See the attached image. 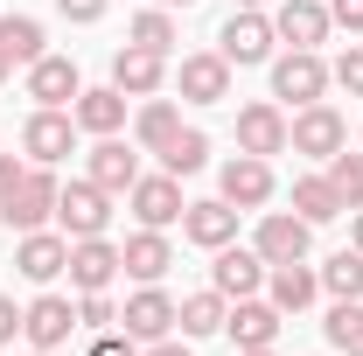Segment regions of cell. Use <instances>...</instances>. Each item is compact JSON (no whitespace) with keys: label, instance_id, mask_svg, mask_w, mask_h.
Instances as JSON below:
<instances>
[{"label":"cell","instance_id":"cb8c5ba5","mask_svg":"<svg viewBox=\"0 0 363 356\" xmlns=\"http://www.w3.org/2000/svg\"><path fill=\"white\" fill-rule=\"evenodd\" d=\"M272 28H279L294 49H321L335 21H328V7H321V0H286V7L272 14Z\"/></svg>","mask_w":363,"mask_h":356},{"label":"cell","instance_id":"c3c4849f","mask_svg":"<svg viewBox=\"0 0 363 356\" xmlns=\"http://www.w3.org/2000/svg\"><path fill=\"white\" fill-rule=\"evenodd\" d=\"M28 356H56V350H28Z\"/></svg>","mask_w":363,"mask_h":356},{"label":"cell","instance_id":"e0dca14e","mask_svg":"<svg viewBox=\"0 0 363 356\" xmlns=\"http://www.w3.org/2000/svg\"><path fill=\"white\" fill-rule=\"evenodd\" d=\"M224 203L230 210H266L272 203V161H259V154L224 161Z\"/></svg>","mask_w":363,"mask_h":356},{"label":"cell","instance_id":"603a6c76","mask_svg":"<svg viewBox=\"0 0 363 356\" xmlns=\"http://www.w3.org/2000/svg\"><path fill=\"white\" fill-rule=\"evenodd\" d=\"M119 321H126V335H133V343H161V335L175 328V301H168L161 287H140Z\"/></svg>","mask_w":363,"mask_h":356},{"label":"cell","instance_id":"5b68a950","mask_svg":"<svg viewBox=\"0 0 363 356\" xmlns=\"http://www.w3.org/2000/svg\"><path fill=\"white\" fill-rule=\"evenodd\" d=\"M63 272H70L77 294H105V287L126 272V259H119L112 238H70V266H63Z\"/></svg>","mask_w":363,"mask_h":356},{"label":"cell","instance_id":"8d00e7d4","mask_svg":"<svg viewBox=\"0 0 363 356\" xmlns=\"http://www.w3.org/2000/svg\"><path fill=\"white\" fill-rule=\"evenodd\" d=\"M328 21L350 28V35H363V0H328Z\"/></svg>","mask_w":363,"mask_h":356},{"label":"cell","instance_id":"ac0fdd59","mask_svg":"<svg viewBox=\"0 0 363 356\" xmlns=\"http://www.w3.org/2000/svg\"><path fill=\"white\" fill-rule=\"evenodd\" d=\"M210 287H217L224 301H252V294L266 287V259H259V252L224 245V252H217V266H210Z\"/></svg>","mask_w":363,"mask_h":356},{"label":"cell","instance_id":"f6af8a7d","mask_svg":"<svg viewBox=\"0 0 363 356\" xmlns=\"http://www.w3.org/2000/svg\"><path fill=\"white\" fill-rule=\"evenodd\" d=\"M154 7H196V0H154Z\"/></svg>","mask_w":363,"mask_h":356},{"label":"cell","instance_id":"7402d4cb","mask_svg":"<svg viewBox=\"0 0 363 356\" xmlns=\"http://www.w3.org/2000/svg\"><path fill=\"white\" fill-rule=\"evenodd\" d=\"M119 259H126V272H133L140 287H161V272L175 266V245H168L161 230H147V223H140L133 238L119 245Z\"/></svg>","mask_w":363,"mask_h":356},{"label":"cell","instance_id":"681fc988","mask_svg":"<svg viewBox=\"0 0 363 356\" xmlns=\"http://www.w3.org/2000/svg\"><path fill=\"white\" fill-rule=\"evenodd\" d=\"M342 356H363V350H342Z\"/></svg>","mask_w":363,"mask_h":356},{"label":"cell","instance_id":"8fae6325","mask_svg":"<svg viewBox=\"0 0 363 356\" xmlns=\"http://www.w3.org/2000/svg\"><path fill=\"white\" fill-rule=\"evenodd\" d=\"M308 230H315L308 217L272 210V217H259V245H252V252H259L266 266H294V259H308Z\"/></svg>","mask_w":363,"mask_h":356},{"label":"cell","instance_id":"9a60e30c","mask_svg":"<svg viewBox=\"0 0 363 356\" xmlns=\"http://www.w3.org/2000/svg\"><path fill=\"white\" fill-rule=\"evenodd\" d=\"M63 266H70V238H56V230H21V245H14V272H21V279L49 287Z\"/></svg>","mask_w":363,"mask_h":356},{"label":"cell","instance_id":"44dd1931","mask_svg":"<svg viewBox=\"0 0 363 356\" xmlns=\"http://www.w3.org/2000/svg\"><path fill=\"white\" fill-rule=\"evenodd\" d=\"M182 238L203 245V252H224L230 238H238V210H230L224 196H217V203H189V210H182Z\"/></svg>","mask_w":363,"mask_h":356},{"label":"cell","instance_id":"d4e9b609","mask_svg":"<svg viewBox=\"0 0 363 356\" xmlns=\"http://www.w3.org/2000/svg\"><path fill=\"white\" fill-rule=\"evenodd\" d=\"M266 287H272V308L279 314H301L321 294V272L308 266V259H294V266H266Z\"/></svg>","mask_w":363,"mask_h":356},{"label":"cell","instance_id":"f35d334b","mask_svg":"<svg viewBox=\"0 0 363 356\" xmlns=\"http://www.w3.org/2000/svg\"><path fill=\"white\" fill-rule=\"evenodd\" d=\"M56 7H63V21H98L112 0H56Z\"/></svg>","mask_w":363,"mask_h":356},{"label":"cell","instance_id":"5bb4252c","mask_svg":"<svg viewBox=\"0 0 363 356\" xmlns=\"http://www.w3.org/2000/svg\"><path fill=\"white\" fill-rule=\"evenodd\" d=\"M84 175L98 182L105 196H126V189H133V182H140V154H133V147H126V140H119V133H105V140H98V147H91Z\"/></svg>","mask_w":363,"mask_h":356},{"label":"cell","instance_id":"f546056e","mask_svg":"<svg viewBox=\"0 0 363 356\" xmlns=\"http://www.w3.org/2000/svg\"><path fill=\"white\" fill-rule=\"evenodd\" d=\"M203 161H210V133H196V126H182V133L161 147V168H168V175H196Z\"/></svg>","mask_w":363,"mask_h":356},{"label":"cell","instance_id":"277c9868","mask_svg":"<svg viewBox=\"0 0 363 356\" xmlns=\"http://www.w3.org/2000/svg\"><path fill=\"white\" fill-rule=\"evenodd\" d=\"M335 84L328 77V63H321L315 49H286L279 63H272V98H294V105H321V91Z\"/></svg>","mask_w":363,"mask_h":356},{"label":"cell","instance_id":"bcb514c9","mask_svg":"<svg viewBox=\"0 0 363 356\" xmlns=\"http://www.w3.org/2000/svg\"><path fill=\"white\" fill-rule=\"evenodd\" d=\"M238 356H272V350H238Z\"/></svg>","mask_w":363,"mask_h":356},{"label":"cell","instance_id":"4316f807","mask_svg":"<svg viewBox=\"0 0 363 356\" xmlns=\"http://www.w3.org/2000/svg\"><path fill=\"white\" fill-rule=\"evenodd\" d=\"M224 314H230V301L210 287V294H189V301H175V321H182V335H217L224 328Z\"/></svg>","mask_w":363,"mask_h":356},{"label":"cell","instance_id":"2e32d148","mask_svg":"<svg viewBox=\"0 0 363 356\" xmlns=\"http://www.w3.org/2000/svg\"><path fill=\"white\" fill-rule=\"evenodd\" d=\"M112 84L126 91V98H154V91L168 84V56H161V49L126 43L119 56H112Z\"/></svg>","mask_w":363,"mask_h":356},{"label":"cell","instance_id":"7dc6e473","mask_svg":"<svg viewBox=\"0 0 363 356\" xmlns=\"http://www.w3.org/2000/svg\"><path fill=\"white\" fill-rule=\"evenodd\" d=\"M238 7H266V0H238Z\"/></svg>","mask_w":363,"mask_h":356},{"label":"cell","instance_id":"7c38bea8","mask_svg":"<svg viewBox=\"0 0 363 356\" xmlns=\"http://www.w3.org/2000/svg\"><path fill=\"white\" fill-rule=\"evenodd\" d=\"M238 154H259V161L286 154V112H279L272 98H259V105L238 112Z\"/></svg>","mask_w":363,"mask_h":356},{"label":"cell","instance_id":"1f68e13d","mask_svg":"<svg viewBox=\"0 0 363 356\" xmlns=\"http://www.w3.org/2000/svg\"><path fill=\"white\" fill-rule=\"evenodd\" d=\"M328 182H335V196H342V210H363V154H328Z\"/></svg>","mask_w":363,"mask_h":356},{"label":"cell","instance_id":"4dcf8cb0","mask_svg":"<svg viewBox=\"0 0 363 356\" xmlns=\"http://www.w3.org/2000/svg\"><path fill=\"white\" fill-rule=\"evenodd\" d=\"M321 287H328L335 301H363V252H335V259L321 266Z\"/></svg>","mask_w":363,"mask_h":356},{"label":"cell","instance_id":"7bdbcfd3","mask_svg":"<svg viewBox=\"0 0 363 356\" xmlns=\"http://www.w3.org/2000/svg\"><path fill=\"white\" fill-rule=\"evenodd\" d=\"M7 77H14V56H7V49H0V84H7Z\"/></svg>","mask_w":363,"mask_h":356},{"label":"cell","instance_id":"9c48e42d","mask_svg":"<svg viewBox=\"0 0 363 356\" xmlns=\"http://www.w3.org/2000/svg\"><path fill=\"white\" fill-rule=\"evenodd\" d=\"M70 328H77V308H70L63 294H35V301L21 308V335H28V350H63Z\"/></svg>","mask_w":363,"mask_h":356},{"label":"cell","instance_id":"d590c367","mask_svg":"<svg viewBox=\"0 0 363 356\" xmlns=\"http://www.w3.org/2000/svg\"><path fill=\"white\" fill-rule=\"evenodd\" d=\"M328 77H335V84H342V91H357V98H363V49L350 43V49H342V56H335V70H328Z\"/></svg>","mask_w":363,"mask_h":356},{"label":"cell","instance_id":"74e56055","mask_svg":"<svg viewBox=\"0 0 363 356\" xmlns=\"http://www.w3.org/2000/svg\"><path fill=\"white\" fill-rule=\"evenodd\" d=\"M91 356H140V343H133V335H112V328H105V335L91 343Z\"/></svg>","mask_w":363,"mask_h":356},{"label":"cell","instance_id":"d6a6232c","mask_svg":"<svg viewBox=\"0 0 363 356\" xmlns=\"http://www.w3.org/2000/svg\"><path fill=\"white\" fill-rule=\"evenodd\" d=\"M126 35H133L140 49H161V56H168V49H175V14H168V7H147V14H133Z\"/></svg>","mask_w":363,"mask_h":356},{"label":"cell","instance_id":"7a4b0ae2","mask_svg":"<svg viewBox=\"0 0 363 356\" xmlns=\"http://www.w3.org/2000/svg\"><path fill=\"white\" fill-rule=\"evenodd\" d=\"M56 223H63V238H105V223H112V196L98 189V182H70L63 196H56Z\"/></svg>","mask_w":363,"mask_h":356},{"label":"cell","instance_id":"f1b7e54d","mask_svg":"<svg viewBox=\"0 0 363 356\" xmlns=\"http://www.w3.org/2000/svg\"><path fill=\"white\" fill-rule=\"evenodd\" d=\"M133 133H140V147H147V154H161V147L182 133V112L168 105V98H147V105H140V119H133Z\"/></svg>","mask_w":363,"mask_h":356},{"label":"cell","instance_id":"ee69618b","mask_svg":"<svg viewBox=\"0 0 363 356\" xmlns=\"http://www.w3.org/2000/svg\"><path fill=\"white\" fill-rule=\"evenodd\" d=\"M350 238H357V252H363V210H357V230H350Z\"/></svg>","mask_w":363,"mask_h":356},{"label":"cell","instance_id":"ffe728a7","mask_svg":"<svg viewBox=\"0 0 363 356\" xmlns=\"http://www.w3.org/2000/svg\"><path fill=\"white\" fill-rule=\"evenodd\" d=\"M70 119H77V133L105 140L126 126V91L119 84H98V91H77V105H70Z\"/></svg>","mask_w":363,"mask_h":356},{"label":"cell","instance_id":"d6986e66","mask_svg":"<svg viewBox=\"0 0 363 356\" xmlns=\"http://www.w3.org/2000/svg\"><path fill=\"white\" fill-rule=\"evenodd\" d=\"M224 335L238 343V350H272V335H279V308L272 301H230V314H224Z\"/></svg>","mask_w":363,"mask_h":356},{"label":"cell","instance_id":"3957f363","mask_svg":"<svg viewBox=\"0 0 363 356\" xmlns=\"http://www.w3.org/2000/svg\"><path fill=\"white\" fill-rule=\"evenodd\" d=\"M56 196H63L56 168H28V175H21V189L0 203V217L14 223V230H43V223L56 217Z\"/></svg>","mask_w":363,"mask_h":356},{"label":"cell","instance_id":"8992f818","mask_svg":"<svg viewBox=\"0 0 363 356\" xmlns=\"http://www.w3.org/2000/svg\"><path fill=\"white\" fill-rule=\"evenodd\" d=\"M70 140H77V119H70V112L35 105V112H28V126H21V154H28L35 168H56V161L70 154Z\"/></svg>","mask_w":363,"mask_h":356},{"label":"cell","instance_id":"e575fe53","mask_svg":"<svg viewBox=\"0 0 363 356\" xmlns=\"http://www.w3.org/2000/svg\"><path fill=\"white\" fill-rule=\"evenodd\" d=\"M112 321H119V308H112L105 294H84V301H77V328H98V335H105Z\"/></svg>","mask_w":363,"mask_h":356},{"label":"cell","instance_id":"52a82bcc","mask_svg":"<svg viewBox=\"0 0 363 356\" xmlns=\"http://www.w3.org/2000/svg\"><path fill=\"white\" fill-rule=\"evenodd\" d=\"M272 35H279V28H272L259 7H238V14L224 21V35H217V56H224V63H266Z\"/></svg>","mask_w":363,"mask_h":356},{"label":"cell","instance_id":"4fadbf2b","mask_svg":"<svg viewBox=\"0 0 363 356\" xmlns=\"http://www.w3.org/2000/svg\"><path fill=\"white\" fill-rule=\"evenodd\" d=\"M77 91H84V77H77L70 56H35V63H28V98H35V105L63 112V105H77Z\"/></svg>","mask_w":363,"mask_h":356},{"label":"cell","instance_id":"ab89813d","mask_svg":"<svg viewBox=\"0 0 363 356\" xmlns=\"http://www.w3.org/2000/svg\"><path fill=\"white\" fill-rule=\"evenodd\" d=\"M21 175H28V168H21V161H14V154H0V203H7V196H14V189H21Z\"/></svg>","mask_w":363,"mask_h":356},{"label":"cell","instance_id":"484cf974","mask_svg":"<svg viewBox=\"0 0 363 356\" xmlns=\"http://www.w3.org/2000/svg\"><path fill=\"white\" fill-rule=\"evenodd\" d=\"M294 217H308V223H335V217H342V196H335V182H328V175H301V182H294Z\"/></svg>","mask_w":363,"mask_h":356},{"label":"cell","instance_id":"b9f144b4","mask_svg":"<svg viewBox=\"0 0 363 356\" xmlns=\"http://www.w3.org/2000/svg\"><path fill=\"white\" fill-rule=\"evenodd\" d=\"M140 356H189V343H168L161 335V343H140Z\"/></svg>","mask_w":363,"mask_h":356},{"label":"cell","instance_id":"6da1fadb","mask_svg":"<svg viewBox=\"0 0 363 356\" xmlns=\"http://www.w3.org/2000/svg\"><path fill=\"white\" fill-rule=\"evenodd\" d=\"M286 147H294V154H308V161H328V154H342V147H350V126H342V112L321 98V105H301V112L286 119Z\"/></svg>","mask_w":363,"mask_h":356},{"label":"cell","instance_id":"30bf717a","mask_svg":"<svg viewBox=\"0 0 363 356\" xmlns=\"http://www.w3.org/2000/svg\"><path fill=\"white\" fill-rule=\"evenodd\" d=\"M175 84H182L189 105H224V98H230V63L217 56V49H196V56H182Z\"/></svg>","mask_w":363,"mask_h":356},{"label":"cell","instance_id":"60d3db41","mask_svg":"<svg viewBox=\"0 0 363 356\" xmlns=\"http://www.w3.org/2000/svg\"><path fill=\"white\" fill-rule=\"evenodd\" d=\"M14 335H21V308H14V301H7V294H0V350H7V343H14Z\"/></svg>","mask_w":363,"mask_h":356},{"label":"cell","instance_id":"ba28073f","mask_svg":"<svg viewBox=\"0 0 363 356\" xmlns=\"http://www.w3.org/2000/svg\"><path fill=\"white\" fill-rule=\"evenodd\" d=\"M126 196H133V217L147 223V230H168V223H182V210H189V203H182V175H168V168H161V175H140Z\"/></svg>","mask_w":363,"mask_h":356},{"label":"cell","instance_id":"836d02e7","mask_svg":"<svg viewBox=\"0 0 363 356\" xmlns=\"http://www.w3.org/2000/svg\"><path fill=\"white\" fill-rule=\"evenodd\" d=\"M321 328H328V343H335V350H363V301H335Z\"/></svg>","mask_w":363,"mask_h":356},{"label":"cell","instance_id":"83f0119b","mask_svg":"<svg viewBox=\"0 0 363 356\" xmlns=\"http://www.w3.org/2000/svg\"><path fill=\"white\" fill-rule=\"evenodd\" d=\"M49 35H43V21L35 14H0V49L14 56V63H35V56H49Z\"/></svg>","mask_w":363,"mask_h":356}]
</instances>
